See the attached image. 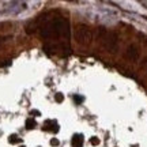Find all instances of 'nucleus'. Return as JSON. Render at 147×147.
Listing matches in <instances>:
<instances>
[{
    "mask_svg": "<svg viewBox=\"0 0 147 147\" xmlns=\"http://www.w3.org/2000/svg\"><path fill=\"white\" fill-rule=\"evenodd\" d=\"M74 37L78 42L79 45H83V47H87L91 44L93 41V32L87 25H76L75 29H74Z\"/></svg>",
    "mask_w": 147,
    "mask_h": 147,
    "instance_id": "nucleus-1",
    "label": "nucleus"
},
{
    "mask_svg": "<svg viewBox=\"0 0 147 147\" xmlns=\"http://www.w3.org/2000/svg\"><path fill=\"white\" fill-rule=\"evenodd\" d=\"M102 41H104V45H105V48L109 51V52H115L116 49H117L119 40H117V34H116V33L108 32L106 36L102 38Z\"/></svg>",
    "mask_w": 147,
    "mask_h": 147,
    "instance_id": "nucleus-2",
    "label": "nucleus"
},
{
    "mask_svg": "<svg viewBox=\"0 0 147 147\" xmlns=\"http://www.w3.org/2000/svg\"><path fill=\"white\" fill-rule=\"evenodd\" d=\"M139 56H140V53H139V49H138V47H135V45H131V47L127 48L125 57L128 59L129 61H136L138 59H139Z\"/></svg>",
    "mask_w": 147,
    "mask_h": 147,
    "instance_id": "nucleus-3",
    "label": "nucleus"
},
{
    "mask_svg": "<svg viewBox=\"0 0 147 147\" xmlns=\"http://www.w3.org/2000/svg\"><path fill=\"white\" fill-rule=\"evenodd\" d=\"M45 129L51 132H57L59 131V124L55 120H47L45 121Z\"/></svg>",
    "mask_w": 147,
    "mask_h": 147,
    "instance_id": "nucleus-4",
    "label": "nucleus"
},
{
    "mask_svg": "<svg viewBox=\"0 0 147 147\" xmlns=\"http://www.w3.org/2000/svg\"><path fill=\"white\" fill-rule=\"evenodd\" d=\"M71 143H72V147H82L83 146V136H82V135H79V134L74 135Z\"/></svg>",
    "mask_w": 147,
    "mask_h": 147,
    "instance_id": "nucleus-5",
    "label": "nucleus"
},
{
    "mask_svg": "<svg viewBox=\"0 0 147 147\" xmlns=\"http://www.w3.org/2000/svg\"><path fill=\"white\" fill-rule=\"evenodd\" d=\"M36 125H37V123H36V120H34V119H32V117H30V119H27V120H26V128H27V129H33Z\"/></svg>",
    "mask_w": 147,
    "mask_h": 147,
    "instance_id": "nucleus-6",
    "label": "nucleus"
},
{
    "mask_svg": "<svg viewBox=\"0 0 147 147\" xmlns=\"http://www.w3.org/2000/svg\"><path fill=\"white\" fill-rule=\"evenodd\" d=\"M8 142L11 143V144H16V143H19L21 142V139L16 136V135H11L10 136V139H8Z\"/></svg>",
    "mask_w": 147,
    "mask_h": 147,
    "instance_id": "nucleus-7",
    "label": "nucleus"
},
{
    "mask_svg": "<svg viewBox=\"0 0 147 147\" xmlns=\"http://www.w3.org/2000/svg\"><path fill=\"white\" fill-rule=\"evenodd\" d=\"M55 100H56V102H63L64 95L61 94V93H57V94L55 95Z\"/></svg>",
    "mask_w": 147,
    "mask_h": 147,
    "instance_id": "nucleus-8",
    "label": "nucleus"
},
{
    "mask_svg": "<svg viewBox=\"0 0 147 147\" xmlns=\"http://www.w3.org/2000/svg\"><path fill=\"white\" fill-rule=\"evenodd\" d=\"M90 143H91L93 146H98V144H100V139H98V138H91Z\"/></svg>",
    "mask_w": 147,
    "mask_h": 147,
    "instance_id": "nucleus-9",
    "label": "nucleus"
},
{
    "mask_svg": "<svg viewBox=\"0 0 147 147\" xmlns=\"http://www.w3.org/2000/svg\"><path fill=\"white\" fill-rule=\"evenodd\" d=\"M74 100H75V102H76V104H79V102H82V101H83V97H79V95H74Z\"/></svg>",
    "mask_w": 147,
    "mask_h": 147,
    "instance_id": "nucleus-10",
    "label": "nucleus"
},
{
    "mask_svg": "<svg viewBox=\"0 0 147 147\" xmlns=\"http://www.w3.org/2000/svg\"><path fill=\"white\" fill-rule=\"evenodd\" d=\"M11 60H4V63H0V67H4V65H10Z\"/></svg>",
    "mask_w": 147,
    "mask_h": 147,
    "instance_id": "nucleus-11",
    "label": "nucleus"
},
{
    "mask_svg": "<svg viewBox=\"0 0 147 147\" xmlns=\"http://www.w3.org/2000/svg\"><path fill=\"white\" fill-rule=\"evenodd\" d=\"M51 144H52V146H59V140L57 139H52V140H51Z\"/></svg>",
    "mask_w": 147,
    "mask_h": 147,
    "instance_id": "nucleus-12",
    "label": "nucleus"
},
{
    "mask_svg": "<svg viewBox=\"0 0 147 147\" xmlns=\"http://www.w3.org/2000/svg\"><path fill=\"white\" fill-rule=\"evenodd\" d=\"M30 115H36V116H40V115H41V113H40L38 110H32V112H30Z\"/></svg>",
    "mask_w": 147,
    "mask_h": 147,
    "instance_id": "nucleus-13",
    "label": "nucleus"
},
{
    "mask_svg": "<svg viewBox=\"0 0 147 147\" xmlns=\"http://www.w3.org/2000/svg\"><path fill=\"white\" fill-rule=\"evenodd\" d=\"M21 147H25V146H21Z\"/></svg>",
    "mask_w": 147,
    "mask_h": 147,
    "instance_id": "nucleus-14",
    "label": "nucleus"
}]
</instances>
